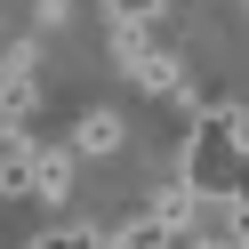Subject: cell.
I'll list each match as a JSON object with an SVG mask.
<instances>
[{
	"label": "cell",
	"mask_w": 249,
	"mask_h": 249,
	"mask_svg": "<svg viewBox=\"0 0 249 249\" xmlns=\"http://www.w3.org/2000/svg\"><path fill=\"white\" fill-rule=\"evenodd\" d=\"M113 56H121V72H129V89H145V97H185V65L169 49H153V33H121L113 24Z\"/></svg>",
	"instance_id": "7a4b0ae2"
},
{
	"label": "cell",
	"mask_w": 249,
	"mask_h": 249,
	"mask_svg": "<svg viewBox=\"0 0 249 249\" xmlns=\"http://www.w3.org/2000/svg\"><path fill=\"white\" fill-rule=\"evenodd\" d=\"M121 153V121L113 113H81V129H72V161H113Z\"/></svg>",
	"instance_id": "277c9868"
},
{
	"label": "cell",
	"mask_w": 249,
	"mask_h": 249,
	"mask_svg": "<svg viewBox=\"0 0 249 249\" xmlns=\"http://www.w3.org/2000/svg\"><path fill=\"white\" fill-rule=\"evenodd\" d=\"M72 169H81V161H72V145H40V185H33V201H49V209H56V201H72Z\"/></svg>",
	"instance_id": "5b68a950"
},
{
	"label": "cell",
	"mask_w": 249,
	"mask_h": 249,
	"mask_svg": "<svg viewBox=\"0 0 249 249\" xmlns=\"http://www.w3.org/2000/svg\"><path fill=\"white\" fill-rule=\"evenodd\" d=\"M241 129H249V113L233 97L201 105L193 137H185V153H177V177H185L193 201H233V193H241Z\"/></svg>",
	"instance_id": "6da1fadb"
},
{
	"label": "cell",
	"mask_w": 249,
	"mask_h": 249,
	"mask_svg": "<svg viewBox=\"0 0 249 249\" xmlns=\"http://www.w3.org/2000/svg\"><path fill=\"white\" fill-rule=\"evenodd\" d=\"M33 249H105V233L97 225H56V233H40Z\"/></svg>",
	"instance_id": "52a82bcc"
},
{
	"label": "cell",
	"mask_w": 249,
	"mask_h": 249,
	"mask_svg": "<svg viewBox=\"0 0 249 249\" xmlns=\"http://www.w3.org/2000/svg\"><path fill=\"white\" fill-rule=\"evenodd\" d=\"M40 185V145L33 137H8V145H0V201H24Z\"/></svg>",
	"instance_id": "3957f363"
},
{
	"label": "cell",
	"mask_w": 249,
	"mask_h": 249,
	"mask_svg": "<svg viewBox=\"0 0 249 249\" xmlns=\"http://www.w3.org/2000/svg\"><path fill=\"white\" fill-rule=\"evenodd\" d=\"M185 249H217V241H185Z\"/></svg>",
	"instance_id": "ba28073f"
},
{
	"label": "cell",
	"mask_w": 249,
	"mask_h": 249,
	"mask_svg": "<svg viewBox=\"0 0 249 249\" xmlns=\"http://www.w3.org/2000/svg\"><path fill=\"white\" fill-rule=\"evenodd\" d=\"M105 17H113L121 33H153V24L169 17V0H105Z\"/></svg>",
	"instance_id": "8992f818"
}]
</instances>
